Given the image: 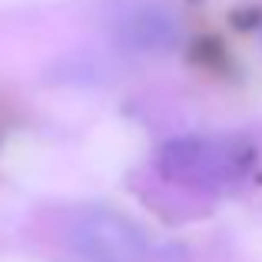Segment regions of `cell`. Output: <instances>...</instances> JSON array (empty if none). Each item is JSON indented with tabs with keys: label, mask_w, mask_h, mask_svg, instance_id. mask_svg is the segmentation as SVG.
I'll return each instance as SVG.
<instances>
[{
	"label": "cell",
	"mask_w": 262,
	"mask_h": 262,
	"mask_svg": "<svg viewBox=\"0 0 262 262\" xmlns=\"http://www.w3.org/2000/svg\"><path fill=\"white\" fill-rule=\"evenodd\" d=\"M256 153L239 136H179L156 156L160 173L176 186L209 196L236 192L249 179Z\"/></svg>",
	"instance_id": "1"
},
{
	"label": "cell",
	"mask_w": 262,
	"mask_h": 262,
	"mask_svg": "<svg viewBox=\"0 0 262 262\" xmlns=\"http://www.w3.org/2000/svg\"><path fill=\"white\" fill-rule=\"evenodd\" d=\"M73 246L86 262H146V236L116 209H90L73 226Z\"/></svg>",
	"instance_id": "2"
}]
</instances>
